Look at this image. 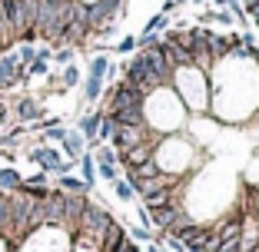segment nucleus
Returning a JSON list of instances; mask_svg holds the SVG:
<instances>
[{"label": "nucleus", "instance_id": "nucleus-17", "mask_svg": "<svg viewBox=\"0 0 259 252\" xmlns=\"http://www.w3.org/2000/svg\"><path fill=\"white\" fill-rule=\"evenodd\" d=\"M97 179H107V183L120 179V169H116V163H97Z\"/></svg>", "mask_w": 259, "mask_h": 252}, {"label": "nucleus", "instance_id": "nucleus-8", "mask_svg": "<svg viewBox=\"0 0 259 252\" xmlns=\"http://www.w3.org/2000/svg\"><path fill=\"white\" fill-rule=\"evenodd\" d=\"M47 179H50L47 173H33V176H27V179H20L17 192L27 196V199H47L50 196V183H47Z\"/></svg>", "mask_w": 259, "mask_h": 252}, {"label": "nucleus", "instance_id": "nucleus-18", "mask_svg": "<svg viewBox=\"0 0 259 252\" xmlns=\"http://www.w3.org/2000/svg\"><path fill=\"white\" fill-rule=\"evenodd\" d=\"M63 136H67V126H63V123L47 126V130H44V143H63Z\"/></svg>", "mask_w": 259, "mask_h": 252}, {"label": "nucleus", "instance_id": "nucleus-9", "mask_svg": "<svg viewBox=\"0 0 259 252\" xmlns=\"http://www.w3.org/2000/svg\"><path fill=\"white\" fill-rule=\"evenodd\" d=\"M60 153L67 156L70 163H76L87 153V139L80 136V130H67V136H63V143H60Z\"/></svg>", "mask_w": 259, "mask_h": 252}, {"label": "nucleus", "instance_id": "nucleus-10", "mask_svg": "<svg viewBox=\"0 0 259 252\" xmlns=\"http://www.w3.org/2000/svg\"><path fill=\"white\" fill-rule=\"evenodd\" d=\"M57 189L60 192H70V196H90V186L80 179V176H73V173H67V176H57Z\"/></svg>", "mask_w": 259, "mask_h": 252}, {"label": "nucleus", "instance_id": "nucleus-5", "mask_svg": "<svg viewBox=\"0 0 259 252\" xmlns=\"http://www.w3.org/2000/svg\"><path fill=\"white\" fill-rule=\"evenodd\" d=\"M23 83H30V80H27V67L17 60V54L14 50L0 54V93L14 90V86H23Z\"/></svg>", "mask_w": 259, "mask_h": 252}, {"label": "nucleus", "instance_id": "nucleus-15", "mask_svg": "<svg viewBox=\"0 0 259 252\" xmlns=\"http://www.w3.org/2000/svg\"><path fill=\"white\" fill-rule=\"evenodd\" d=\"M73 60H76V50H73V46H57V50H54V60H50V63H57V67H70Z\"/></svg>", "mask_w": 259, "mask_h": 252}, {"label": "nucleus", "instance_id": "nucleus-1", "mask_svg": "<svg viewBox=\"0 0 259 252\" xmlns=\"http://www.w3.org/2000/svg\"><path fill=\"white\" fill-rule=\"evenodd\" d=\"M203 149L193 143L186 133H169V136H160V143L153 146V163L156 169L166 176H176V179H183L190 169H203Z\"/></svg>", "mask_w": 259, "mask_h": 252}, {"label": "nucleus", "instance_id": "nucleus-24", "mask_svg": "<svg viewBox=\"0 0 259 252\" xmlns=\"http://www.w3.org/2000/svg\"><path fill=\"white\" fill-rule=\"evenodd\" d=\"M160 252H169V249H160Z\"/></svg>", "mask_w": 259, "mask_h": 252}, {"label": "nucleus", "instance_id": "nucleus-22", "mask_svg": "<svg viewBox=\"0 0 259 252\" xmlns=\"http://www.w3.org/2000/svg\"><path fill=\"white\" fill-rule=\"evenodd\" d=\"M169 4H173V7L180 10V7H186V4H193V0H169Z\"/></svg>", "mask_w": 259, "mask_h": 252}, {"label": "nucleus", "instance_id": "nucleus-3", "mask_svg": "<svg viewBox=\"0 0 259 252\" xmlns=\"http://www.w3.org/2000/svg\"><path fill=\"white\" fill-rule=\"evenodd\" d=\"M173 93L186 107L190 116H209V77L196 67H176L169 80Z\"/></svg>", "mask_w": 259, "mask_h": 252}, {"label": "nucleus", "instance_id": "nucleus-19", "mask_svg": "<svg viewBox=\"0 0 259 252\" xmlns=\"http://www.w3.org/2000/svg\"><path fill=\"white\" fill-rule=\"evenodd\" d=\"M50 73V63L47 60H33V63H27V80H33V77H47Z\"/></svg>", "mask_w": 259, "mask_h": 252}, {"label": "nucleus", "instance_id": "nucleus-12", "mask_svg": "<svg viewBox=\"0 0 259 252\" xmlns=\"http://www.w3.org/2000/svg\"><path fill=\"white\" fill-rule=\"evenodd\" d=\"M20 169L17 166H4L0 169V192H17V186H20Z\"/></svg>", "mask_w": 259, "mask_h": 252}, {"label": "nucleus", "instance_id": "nucleus-7", "mask_svg": "<svg viewBox=\"0 0 259 252\" xmlns=\"http://www.w3.org/2000/svg\"><path fill=\"white\" fill-rule=\"evenodd\" d=\"M14 116H17L20 126H30V123L44 120L47 110H44V103H40L37 96H20V99H14Z\"/></svg>", "mask_w": 259, "mask_h": 252}, {"label": "nucleus", "instance_id": "nucleus-14", "mask_svg": "<svg viewBox=\"0 0 259 252\" xmlns=\"http://www.w3.org/2000/svg\"><path fill=\"white\" fill-rule=\"evenodd\" d=\"M163 30H169V17L166 14H153L140 33H163Z\"/></svg>", "mask_w": 259, "mask_h": 252}, {"label": "nucleus", "instance_id": "nucleus-16", "mask_svg": "<svg viewBox=\"0 0 259 252\" xmlns=\"http://www.w3.org/2000/svg\"><path fill=\"white\" fill-rule=\"evenodd\" d=\"M110 186H113V196L120 199V203H133V199H137V196H133V189H130L126 179H113Z\"/></svg>", "mask_w": 259, "mask_h": 252}, {"label": "nucleus", "instance_id": "nucleus-2", "mask_svg": "<svg viewBox=\"0 0 259 252\" xmlns=\"http://www.w3.org/2000/svg\"><path fill=\"white\" fill-rule=\"evenodd\" d=\"M186 107L180 103V96L173 93V86H156L150 96L143 99V123L153 133L169 136V133H183L186 126Z\"/></svg>", "mask_w": 259, "mask_h": 252}, {"label": "nucleus", "instance_id": "nucleus-20", "mask_svg": "<svg viewBox=\"0 0 259 252\" xmlns=\"http://www.w3.org/2000/svg\"><path fill=\"white\" fill-rule=\"evenodd\" d=\"M126 236H133V242H153V229H146V226H130Z\"/></svg>", "mask_w": 259, "mask_h": 252}, {"label": "nucleus", "instance_id": "nucleus-6", "mask_svg": "<svg viewBox=\"0 0 259 252\" xmlns=\"http://www.w3.org/2000/svg\"><path fill=\"white\" fill-rule=\"evenodd\" d=\"M150 126H116V133L110 136V149H113L116 156H123L126 149H133V146H140V143H146L150 139Z\"/></svg>", "mask_w": 259, "mask_h": 252}, {"label": "nucleus", "instance_id": "nucleus-13", "mask_svg": "<svg viewBox=\"0 0 259 252\" xmlns=\"http://www.w3.org/2000/svg\"><path fill=\"white\" fill-rule=\"evenodd\" d=\"M10 236V192H0V239Z\"/></svg>", "mask_w": 259, "mask_h": 252}, {"label": "nucleus", "instance_id": "nucleus-11", "mask_svg": "<svg viewBox=\"0 0 259 252\" xmlns=\"http://www.w3.org/2000/svg\"><path fill=\"white\" fill-rule=\"evenodd\" d=\"M76 166H80V179H83V183L93 189V186H97V163H93V153H90V149L76 160Z\"/></svg>", "mask_w": 259, "mask_h": 252}, {"label": "nucleus", "instance_id": "nucleus-23", "mask_svg": "<svg viewBox=\"0 0 259 252\" xmlns=\"http://www.w3.org/2000/svg\"><path fill=\"white\" fill-rule=\"evenodd\" d=\"M193 4H196V7H203V4H206V0H193Z\"/></svg>", "mask_w": 259, "mask_h": 252}, {"label": "nucleus", "instance_id": "nucleus-21", "mask_svg": "<svg viewBox=\"0 0 259 252\" xmlns=\"http://www.w3.org/2000/svg\"><path fill=\"white\" fill-rule=\"evenodd\" d=\"M110 50H113V54H120V57L133 54V50H137V37H123L120 43H116V46H110Z\"/></svg>", "mask_w": 259, "mask_h": 252}, {"label": "nucleus", "instance_id": "nucleus-4", "mask_svg": "<svg viewBox=\"0 0 259 252\" xmlns=\"http://www.w3.org/2000/svg\"><path fill=\"white\" fill-rule=\"evenodd\" d=\"M107 67H110V57L107 54H93L90 57V67H87V77H83V103H100L103 96V77H107Z\"/></svg>", "mask_w": 259, "mask_h": 252}]
</instances>
